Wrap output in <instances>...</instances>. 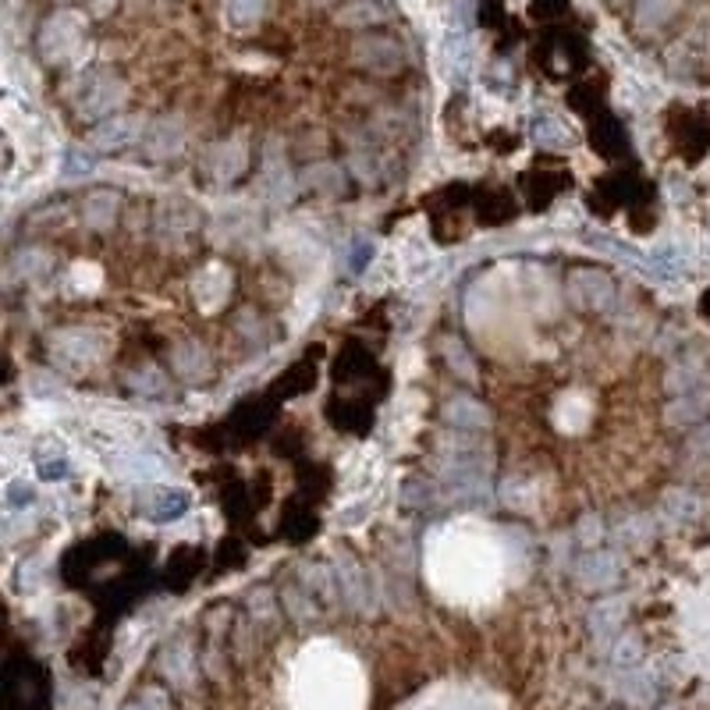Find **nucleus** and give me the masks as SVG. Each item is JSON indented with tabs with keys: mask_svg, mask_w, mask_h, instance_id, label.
I'll list each match as a JSON object with an SVG mask.
<instances>
[{
	"mask_svg": "<svg viewBox=\"0 0 710 710\" xmlns=\"http://www.w3.org/2000/svg\"><path fill=\"white\" fill-rule=\"evenodd\" d=\"M505 575L508 547L490 526L459 522L426 544V580L451 605H487L501 594Z\"/></svg>",
	"mask_w": 710,
	"mask_h": 710,
	"instance_id": "f257e3e1",
	"label": "nucleus"
},
{
	"mask_svg": "<svg viewBox=\"0 0 710 710\" xmlns=\"http://www.w3.org/2000/svg\"><path fill=\"white\" fill-rule=\"evenodd\" d=\"M370 682L352 650L313 639L295 653L288 672V710H366Z\"/></svg>",
	"mask_w": 710,
	"mask_h": 710,
	"instance_id": "f03ea898",
	"label": "nucleus"
},
{
	"mask_svg": "<svg viewBox=\"0 0 710 710\" xmlns=\"http://www.w3.org/2000/svg\"><path fill=\"white\" fill-rule=\"evenodd\" d=\"M83 39H86V18L75 15V11H58V15H50L39 25L36 43L50 64H64L83 50Z\"/></svg>",
	"mask_w": 710,
	"mask_h": 710,
	"instance_id": "7ed1b4c3",
	"label": "nucleus"
},
{
	"mask_svg": "<svg viewBox=\"0 0 710 710\" xmlns=\"http://www.w3.org/2000/svg\"><path fill=\"white\" fill-rule=\"evenodd\" d=\"M352 58L359 68L373 75H395L401 68V47L391 36H359L352 47Z\"/></svg>",
	"mask_w": 710,
	"mask_h": 710,
	"instance_id": "20e7f679",
	"label": "nucleus"
},
{
	"mask_svg": "<svg viewBox=\"0 0 710 710\" xmlns=\"http://www.w3.org/2000/svg\"><path fill=\"white\" fill-rule=\"evenodd\" d=\"M125 97H128V89H125V83L117 75H97L89 83V89L83 92V107H78V114L83 117H103V114H114L117 107L125 103Z\"/></svg>",
	"mask_w": 710,
	"mask_h": 710,
	"instance_id": "39448f33",
	"label": "nucleus"
},
{
	"mask_svg": "<svg viewBox=\"0 0 710 710\" xmlns=\"http://www.w3.org/2000/svg\"><path fill=\"white\" fill-rule=\"evenodd\" d=\"M192 291H196L199 310H203V313H217L221 306L227 302V291H232V274H227L221 263H210V266L199 271Z\"/></svg>",
	"mask_w": 710,
	"mask_h": 710,
	"instance_id": "423d86ee",
	"label": "nucleus"
},
{
	"mask_svg": "<svg viewBox=\"0 0 710 710\" xmlns=\"http://www.w3.org/2000/svg\"><path fill=\"white\" fill-rule=\"evenodd\" d=\"M103 352V341L97 334H86V331H64L53 338V356H61L64 363H78V366H89L97 363Z\"/></svg>",
	"mask_w": 710,
	"mask_h": 710,
	"instance_id": "0eeeda50",
	"label": "nucleus"
},
{
	"mask_svg": "<svg viewBox=\"0 0 710 710\" xmlns=\"http://www.w3.org/2000/svg\"><path fill=\"white\" fill-rule=\"evenodd\" d=\"M569 299L575 306H586V310H597V306L611 302V281L597 271H580L569 277Z\"/></svg>",
	"mask_w": 710,
	"mask_h": 710,
	"instance_id": "6e6552de",
	"label": "nucleus"
},
{
	"mask_svg": "<svg viewBox=\"0 0 710 710\" xmlns=\"http://www.w3.org/2000/svg\"><path fill=\"white\" fill-rule=\"evenodd\" d=\"M686 0H636V25L643 33H658L672 22Z\"/></svg>",
	"mask_w": 710,
	"mask_h": 710,
	"instance_id": "1a4fd4ad",
	"label": "nucleus"
},
{
	"mask_svg": "<svg viewBox=\"0 0 710 710\" xmlns=\"http://www.w3.org/2000/svg\"><path fill=\"white\" fill-rule=\"evenodd\" d=\"M136 128H142L139 117H117V122L92 132V146H97V150H122V146L136 142L142 136Z\"/></svg>",
	"mask_w": 710,
	"mask_h": 710,
	"instance_id": "9d476101",
	"label": "nucleus"
},
{
	"mask_svg": "<svg viewBox=\"0 0 710 710\" xmlns=\"http://www.w3.org/2000/svg\"><path fill=\"white\" fill-rule=\"evenodd\" d=\"M387 18V11L377 4V0H345L341 11H338V25L345 29H370Z\"/></svg>",
	"mask_w": 710,
	"mask_h": 710,
	"instance_id": "9b49d317",
	"label": "nucleus"
},
{
	"mask_svg": "<svg viewBox=\"0 0 710 710\" xmlns=\"http://www.w3.org/2000/svg\"><path fill=\"white\" fill-rule=\"evenodd\" d=\"M266 15V0H224V22L238 33L257 29Z\"/></svg>",
	"mask_w": 710,
	"mask_h": 710,
	"instance_id": "f8f14e48",
	"label": "nucleus"
},
{
	"mask_svg": "<svg viewBox=\"0 0 710 710\" xmlns=\"http://www.w3.org/2000/svg\"><path fill=\"white\" fill-rule=\"evenodd\" d=\"M182 139H185V132L178 122H160L150 136H146V153L153 160H167L171 153L182 150Z\"/></svg>",
	"mask_w": 710,
	"mask_h": 710,
	"instance_id": "ddd939ff",
	"label": "nucleus"
},
{
	"mask_svg": "<svg viewBox=\"0 0 710 710\" xmlns=\"http://www.w3.org/2000/svg\"><path fill=\"white\" fill-rule=\"evenodd\" d=\"M185 508H189V494L185 490H157L153 501H146V515L157 522H171V519H178Z\"/></svg>",
	"mask_w": 710,
	"mask_h": 710,
	"instance_id": "4468645a",
	"label": "nucleus"
},
{
	"mask_svg": "<svg viewBox=\"0 0 710 710\" xmlns=\"http://www.w3.org/2000/svg\"><path fill=\"white\" fill-rule=\"evenodd\" d=\"M174 370H178L185 381H199V377H207V370H210L207 352H203V348H199L196 341L178 345V348H174Z\"/></svg>",
	"mask_w": 710,
	"mask_h": 710,
	"instance_id": "2eb2a0df",
	"label": "nucleus"
},
{
	"mask_svg": "<svg viewBox=\"0 0 710 710\" xmlns=\"http://www.w3.org/2000/svg\"><path fill=\"white\" fill-rule=\"evenodd\" d=\"M448 423L454 426H465V431H479V426H487V409L476 406L473 398H454L448 406Z\"/></svg>",
	"mask_w": 710,
	"mask_h": 710,
	"instance_id": "dca6fc26",
	"label": "nucleus"
},
{
	"mask_svg": "<svg viewBox=\"0 0 710 710\" xmlns=\"http://www.w3.org/2000/svg\"><path fill=\"white\" fill-rule=\"evenodd\" d=\"M86 224L89 227H111L114 224V217H117V199H114V192H92L89 199H86Z\"/></svg>",
	"mask_w": 710,
	"mask_h": 710,
	"instance_id": "f3484780",
	"label": "nucleus"
},
{
	"mask_svg": "<svg viewBox=\"0 0 710 710\" xmlns=\"http://www.w3.org/2000/svg\"><path fill=\"white\" fill-rule=\"evenodd\" d=\"M558 426L561 431H583L586 420H589V401L583 395H569V398H561V406H558Z\"/></svg>",
	"mask_w": 710,
	"mask_h": 710,
	"instance_id": "a211bd4d",
	"label": "nucleus"
},
{
	"mask_svg": "<svg viewBox=\"0 0 710 710\" xmlns=\"http://www.w3.org/2000/svg\"><path fill=\"white\" fill-rule=\"evenodd\" d=\"M246 167V142H227L217 150V160H213V174L221 182H232L238 171Z\"/></svg>",
	"mask_w": 710,
	"mask_h": 710,
	"instance_id": "6ab92c4d",
	"label": "nucleus"
},
{
	"mask_svg": "<svg viewBox=\"0 0 710 710\" xmlns=\"http://www.w3.org/2000/svg\"><path fill=\"white\" fill-rule=\"evenodd\" d=\"M114 469L122 476H136V479H150V476L164 473V465H160L157 459H150V454H125V459L114 462Z\"/></svg>",
	"mask_w": 710,
	"mask_h": 710,
	"instance_id": "aec40b11",
	"label": "nucleus"
},
{
	"mask_svg": "<svg viewBox=\"0 0 710 710\" xmlns=\"http://www.w3.org/2000/svg\"><path fill=\"white\" fill-rule=\"evenodd\" d=\"M710 412V395H700V398H682L678 406L668 409V420L672 423H696L703 420Z\"/></svg>",
	"mask_w": 710,
	"mask_h": 710,
	"instance_id": "412c9836",
	"label": "nucleus"
},
{
	"mask_svg": "<svg viewBox=\"0 0 710 710\" xmlns=\"http://www.w3.org/2000/svg\"><path fill=\"white\" fill-rule=\"evenodd\" d=\"M668 508L682 519V522H696L703 512H707V505L703 498H696V494H686V490H675V494H668Z\"/></svg>",
	"mask_w": 710,
	"mask_h": 710,
	"instance_id": "4be33fe9",
	"label": "nucleus"
},
{
	"mask_svg": "<svg viewBox=\"0 0 710 710\" xmlns=\"http://www.w3.org/2000/svg\"><path fill=\"white\" fill-rule=\"evenodd\" d=\"M445 58L451 64V72H459V78L473 68V43L465 36H451L448 47H445Z\"/></svg>",
	"mask_w": 710,
	"mask_h": 710,
	"instance_id": "5701e85b",
	"label": "nucleus"
},
{
	"mask_svg": "<svg viewBox=\"0 0 710 710\" xmlns=\"http://www.w3.org/2000/svg\"><path fill=\"white\" fill-rule=\"evenodd\" d=\"M537 139H540L544 146H555V150H561V146L572 142L569 128L561 125V122H555V117H540V122H537Z\"/></svg>",
	"mask_w": 710,
	"mask_h": 710,
	"instance_id": "b1692460",
	"label": "nucleus"
},
{
	"mask_svg": "<svg viewBox=\"0 0 710 710\" xmlns=\"http://www.w3.org/2000/svg\"><path fill=\"white\" fill-rule=\"evenodd\" d=\"M4 498H8V508H25L36 498V490H33L29 479H11L8 490H4Z\"/></svg>",
	"mask_w": 710,
	"mask_h": 710,
	"instance_id": "393cba45",
	"label": "nucleus"
},
{
	"mask_svg": "<svg viewBox=\"0 0 710 710\" xmlns=\"http://www.w3.org/2000/svg\"><path fill=\"white\" fill-rule=\"evenodd\" d=\"M86 171H92L89 157L83 160L78 153H72V157H68V164H64V174H68V178H75V174H86Z\"/></svg>",
	"mask_w": 710,
	"mask_h": 710,
	"instance_id": "a878e982",
	"label": "nucleus"
},
{
	"mask_svg": "<svg viewBox=\"0 0 710 710\" xmlns=\"http://www.w3.org/2000/svg\"><path fill=\"white\" fill-rule=\"evenodd\" d=\"M352 246H356V249H352V266L359 271V266H363V260H366V257H373V242L366 246L363 238H359V242H352Z\"/></svg>",
	"mask_w": 710,
	"mask_h": 710,
	"instance_id": "bb28decb",
	"label": "nucleus"
},
{
	"mask_svg": "<svg viewBox=\"0 0 710 710\" xmlns=\"http://www.w3.org/2000/svg\"><path fill=\"white\" fill-rule=\"evenodd\" d=\"M86 4H89V15H97V18H103V15H111V11H114V4H117V0H86Z\"/></svg>",
	"mask_w": 710,
	"mask_h": 710,
	"instance_id": "cd10ccee",
	"label": "nucleus"
},
{
	"mask_svg": "<svg viewBox=\"0 0 710 710\" xmlns=\"http://www.w3.org/2000/svg\"><path fill=\"white\" fill-rule=\"evenodd\" d=\"M310 4H316V8H331V4H338V0H310Z\"/></svg>",
	"mask_w": 710,
	"mask_h": 710,
	"instance_id": "c85d7f7f",
	"label": "nucleus"
},
{
	"mask_svg": "<svg viewBox=\"0 0 710 710\" xmlns=\"http://www.w3.org/2000/svg\"><path fill=\"white\" fill-rule=\"evenodd\" d=\"M53 4H68V0H53Z\"/></svg>",
	"mask_w": 710,
	"mask_h": 710,
	"instance_id": "c756f323",
	"label": "nucleus"
}]
</instances>
